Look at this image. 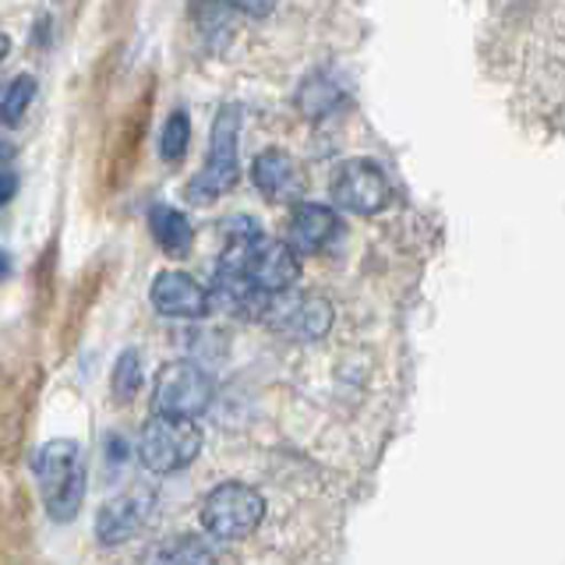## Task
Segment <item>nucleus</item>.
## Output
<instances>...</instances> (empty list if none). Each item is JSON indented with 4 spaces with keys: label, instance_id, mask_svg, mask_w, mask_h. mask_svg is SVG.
Returning <instances> with one entry per match:
<instances>
[{
    "label": "nucleus",
    "instance_id": "nucleus-10",
    "mask_svg": "<svg viewBox=\"0 0 565 565\" xmlns=\"http://www.w3.org/2000/svg\"><path fill=\"white\" fill-rule=\"evenodd\" d=\"M340 234V216L329 209V205H318V202H300L290 216V230H287V241L297 255H315L322 252L326 244L335 241Z\"/></svg>",
    "mask_w": 565,
    "mask_h": 565
},
{
    "label": "nucleus",
    "instance_id": "nucleus-15",
    "mask_svg": "<svg viewBox=\"0 0 565 565\" xmlns=\"http://www.w3.org/2000/svg\"><path fill=\"white\" fill-rule=\"evenodd\" d=\"M141 388V353L138 350H124L117 364H114V379H110V393L117 403H131Z\"/></svg>",
    "mask_w": 565,
    "mask_h": 565
},
{
    "label": "nucleus",
    "instance_id": "nucleus-6",
    "mask_svg": "<svg viewBox=\"0 0 565 565\" xmlns=\"http://www.w3.org/2000/svg\"><path fill=\"white\" fill-rule=\"evenodd\" d=\"M262 322L273 326L282 335H290V340L311 343V340H322L332 329V305L326 297H315V294L282 290L269 297V308H265Z\"/></svg>",
    "mask_w": 565,
    "mask_h": 565
},
{
    "label": "nucleus",
    "instance_id": "nucleus-11",
    "mask_svg": "<svg viewBox=\"0 0 565 565\" xmlns=\"http://www.w3.org/2000/svg\"><path fill=\"white\" fill-rule=\"evenodd\" d=\"M252 181L269 202H294L305 191V177H300L297 163L279 149H265L255 167H252Z\"/></svg>",
    "mask_w": 565,
    "mask_h": 565
},
{
    "label": "nucleus",
    "instance_id": "nucleus-17",
    "mask_svg": "<svg viewBox=\"0 0 565 565\" xmlns=\"http://www.w3.org/2000/svg\"><path fill=\"white\" fill-rule=\"evenodd\" d=\"M32 96H35V78H32V75H18V78H11L8 88H4V103H0V114H4V124H11V128H14V124L25 117Z\"/></svg>",
    "mask_w": 565,
    "mask_h": 565
},
{
    "label": "nucleus",
    "instance_id": "nucleus-4",
    "mask_svg": "<svg viewBox=\"0 0 565 565\" xmlns=\"http://www.w3.org/2000/svg\"><path fill=\"white\" fill-rule=\"evenodd\" d=\"M265 516V499L247 484H220L202 502V526L216 541H244L252 537Z\"/></svg>",
    "mask_w": 565,
    "mask_h": 565
},
{
    "label": "nucleus",
    "instance_id": "nucleus-3",
    "mask_svg": "<svg viewBox=\"0 0 565 565\" xmlns=\"http://www.w3.org/2000/svg\"><path fill=\"white\" fill-rule=\"evenodd\" d=\"M202 449V428L194 417H170L156 414L138 438V456L152 473H177L184 470Z\"/></svg>",
    "mask_w": 565,
    "mask_h": 565
},
{
    "label": "nucleus",
    "instance_id": "nucleus-12",
    "mask_svg": "<svg viewBox=\"0 0 565 565\" xmlns=\"http://www.w3.org/2000/svg\"><path fill=\"white\" fill-rule=\"evenodd\" d=\"M149 494H120V499L106 502L96 516V537L103 544H124L131 541L149 520Z\"/></svg>",
    "mask_w": 565,
    "mask_h": 565
},
{
    "label": "nucleus",
    "instance_id": "nucleus-18",
    "mask_svg": "<svg viewBox=\"0 0 565 565\" xmlns=\"http://www.w3.org/2000/svg\"><path fill=\"white\" fill-rule=\"evenodd\" d=\"M340 103V93L326 82V78H311L305 88H300V110L311 114V117H322L326 110Z\"/></svg>",
    "mask_w": 565,
    "mask_h": 565
},
{
    "label": "nucleus",
    "instance_id": "nucleus-8",
    "mask_svg": "<svg viewBox=\"0 0 565 565\" xmlns=\"http://www.w3.org/2000/svg\"><path fill=\"white\" fill-rule=\"evenodd\" d=\"M247 276L258 290L265 294H282L290 290L297 276H300V258L290 247V241H258L252 247V255H247Z\"/></svg>",
    "mask_w": 565,
    "mask_h": 565
},
{
    "label": "nucleus",
    "instance_id": "nucleus-2",
    "mask_svg": "<svg viewBox=\"0 0 565 565\" xmlns=\"http://www.w3.org/2000/svg\"><path fill=\"white\" fill-rule=\"evenodd\" d=\"M237 138H241V110L237 106H223L212 120V146H209V163L205 170L188 184V199L194 205L216 202L220 194L234 191L241 163H237Z\"/></svg>",
    "mask_w": 565,
    "mask_h": 565
},
{
    "label": "nucleus",
    "instance_id": "nucleus-5",
    "mask_svg": "<svg viewBox=\"0 0 565 565\" xmlns=\"http://www.w3.org/2000/svg\"><path fill=\"white\" fill-rule=\"evenodd\" d=\"M212 396H216V385L205 375L199 364L191 361H173L156 375L152 388V406L156 414H170V417H199L209 411Z\"/></svg>",
    "mask_w": 565,
    "mask_h": 565
},
{
    "label": "nucleus",
    "instance_id": "nucleus-14",
    "mask_svg": "<svg viewBox=\"0 0 565 565\" xmlns=\"http://www.w3.org/2000/svg\"><path fill=\"white\" fill-rule=\"evenodd\" d=\"M146 565H216V552H212L209 541L184 534L152 547Z\"/></svg>",
    "mask_w": 565,
    "mask_h": 565
},
{
    "label": "nucleus",
    "instance_id": "nucleus-19",
    "mask_svg": "<svg viewBox=\"0 0 565 565\" xmlns=\"http://www.w3.org/2000/svg\"><path fill=\"white\" fill-rule=\"evenodd\" d=\"M230 8H237L241 14H252V18H265L273 8H276V0H226Z\"/></svg>",
    "mask_w": 565,
    "mask_h": 565
},
{
    "label": "nucleus",
    "instance_id": "nucleus-13",
    "mask_svg": "<svg viewBox=\"0 0 565 565\" xmlns=\"http://www.w3.org/2000/svg\"><path fill=\"white\" fill-rule=\"evenodd\" d=\"M149 226H152V237L156 244L163 247L167 255L173 258H184L191 252V241H194V230L191 223L181 216L177 209H167V205H156L149 212Z\"/></svg>",
    "mask_w": 565,
    "mask_h": 565
},
{
    "label": "nucleus",
    "instance_id": "nucleus-9",
    "mask_svg": "<svg viewBox=\"0 0 565 565\" xmlns=\"http://www.w3.org/2000/svg\"><path fill=\"white\" fill-rule=\"evenodd\" d=\"M152 305L170 318H202L212 308V294L188 273H159L152 282Z\"/></svg>",
    "mask_w": 565,
    "mask_h": 565
},
{
    "label": "nucleus",
    "instance_id": "nucleus-16",
    "mask_svg": "<svg viewBox=\"0 0 565 565\" xmlns=\"http://www.w3.org/2000/svg\"><path fill=\"white\" fill-rule=\"evenodd\" d=\"M188 146H191V120L184 110L170 114L167 128H163V141H159V152H163L167 163H181L188 156Z\"/></svg>",
    "mask_w": 565,
    "mask_h": 565
},
{
    "label": "nucleus",
    "instance_id": "nucleus-7",
    "mask_svg": "<svg viewBox=\"0 0 565 565\" xmlns=\"http://www.w3.org/2000/svg\"><path fill=\"white\" fill-rule=\"evenodd\" d=\"M388 177L371 159H350L332 173V199L340 209L358 212V216H375L388 205Z\"/></svg>",
    "mask_w": 565,
    "mask_h": 565
},
{
    "label": "nucleus",
    "instance_id": "nucleus-1",
    "mask_svg": "<svg viewBox=\"0 0 565 565\" xmlns=\"http://www.w3.org/2000/svg\"><path fill=\"white\" fill-rule=\"evenodd\" d=\"M32 470H35V481H40L50 520H57V523L75 520L85 502V463L75 441L71 438L46 441V446L35 452Z\"/></svg>",
    "mask_w": 565,
    "mask_h": 565
}]
</instances>
